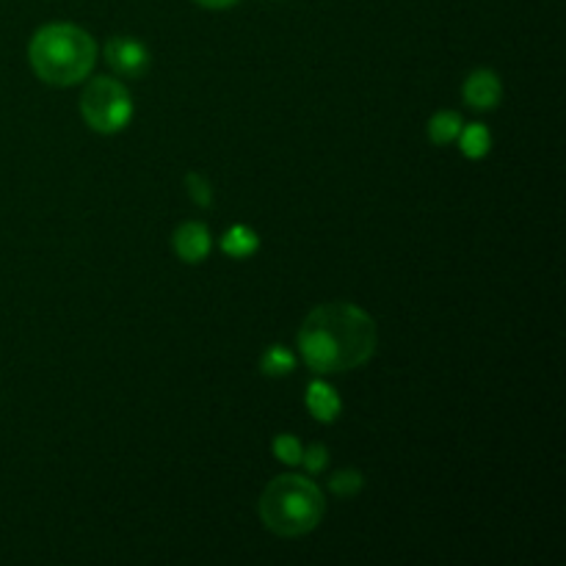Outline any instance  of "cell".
<instances>
[{"label": "cell", "mask_w": 566, "mask_h": 566, "mask_svg": "<svg viewBox=\"0 0 566 566\" xmlns=\"http://www.w3.org/2000/svg\"><path fill=\"white\" fill-rule=\"evenodd\" d=\"M302 442L293 434H280L274 440V457L285 464H302Z\"/></svg>", "instance_id": "15"}, {"label": "cell", "mask_w": 566, "mask_h": 566, "mask_svg": "<svg viewBox=\"0 0 566 566\" xmlns=\"http://www.w3.org/2000/svg\"><path fill=\"white\" fill-rule=\"evenodd\" d=\"M365 486V479L359 470H340L329 479V490L340 497H354Z\"/></svg>", "instance_id": "13"}, {"label": "cell", "mask_w": 566, "mask_h": 566, "mask_svg": "<svg viewBox=\"0 0 566 566\" xmlns=\"http://www.w3.org/2000/svg\"><path fill=\"white\" fill-rule=\"evenodd\" d=\"M221 249H224V254H230V258L243 260V258H249V254L258 252L260 238L252 227L235 224L224 232V238H221Z\"/></svg>", "instance_id": "9"}, {"label": "cell", "mask_w": 566, "mask_h": 566, "mask_svg": "<svg viewBox=\"0 0 566 566\" xmlns=\"http://www.w3.org/2000/svg\"><path fill=\"white\" fill-rule=\"evenodd\" d=\"M81 116L94 133L114 136L133 119V97L125 83L114 77H94L81 94Z\"/></svg>", "instance_id": "4"}, {"label": "cell", "mask_w": 566, "mask_h": 566, "mask_svg": "<svg viewBox=\"0 0 566 566\" xmlns=\"http://www.w3.org/2000/svg\"><path fill=\"white\" fill-rule=\"evenodd\" d=\"M304 401H307L310 415H313L318 423H335V420L340 418V396H337L335 387L326 385V381H313Z\"/></svg>", "instance_id": "8"}, {"label": "cell", "mask_w": 566, "mask_h": 566, "mask_svg": "<svg viewBox=\"0 0 566 566\" xmlns=\"http://www.w3.org/2000/svg\"><path fill=\"white\" fill-rule=\"evenodd\" d=\"M298 352L315 374H343L368 363L376 352V324L365 310L348 302L321 304L298 329Z\"/></svg>", "instance_id": "1"}, {"label": "cell", "mask_w": 566, "mask_h": 566, "mask_svg": "<svg viewBox=\"0 0 566 566\" xmlns=\"http://www.w3.org/2000/svg\"><path fill=\"white\" fill-rule=\"evenodd\" d=\"M462 97L470 108H479V111L497 108V103H501L503 97L501 77H497L492 70H473L468 75V81H464Z\"/></svg>", "instance_id": "6"}, {"label": "cell", "mask_w": 566, "mask_h": 566, "mask_svg": "<svg viewBox=\"0 0 566 566\" xmlns=\"http://www.w3.org/2000/svg\"><path fill=\"white\" fill-rule=\"evenodd\" d=\"M462 125L464 122L457 111H440L429 119V142L437 144V147H448V144L457 142Z\"/></svg>", "instance_id": "11"}, {"label": "cell", "mask_w": 566, "mask_h": 566, "mask_svg": "<svg viewBox=\"0 0 566 566\" xmlns=\"http://www.w3.org/2000/svg\"><path fill=\"white\" fill-rule=\"evenodd\" d=\"M28 61L39 81L50 86H75L94 70L97 42L72 22H50L33 33Z\"/></svg>", "instance_id": "2"}, {"label": "cell", "mask_w": 566, "mask_h": 566, "mask_svg": "<svg viewBox=\"0 0 566 566\" xmlns=\"http://www.w3.org/2000/svg\"><path fill=\"white\" fill-rule=\"evenodd\" d=\"M105 61L122 77H142L149 70V53L142 42L125 36H114L105 44Z\"/></svg>", "instance_id": "5"}, {"label": "cell", "mask_w": 566, "mask_h": 566, "mask_svg": "<svg viewBox=\"0 0 566 566\" xmlns=\"http://www.w3.org/2000/svg\"><path fill=\"white\" fill-rule=\"evenodd\" d=\"M293 368H296V357L282 346H271L269 352L263 354V359H260V374L271 376V379L293 374Z\"/></svg>", "instance_id": "12"}, {"label": "cell", "mask_w": 566, "mask_h": 566, "mask_svg": "<svg viewBox=\"0 0 566 566\" xmlns=\"http://www.w3.org/2000/svg\"><path fill=\"white\" fill-rule=\"evenodd\" d=\"M197 3L205 6V9H230L238 0H197Z\"/></svg>", "instance_id": "17"}, {"label": "cell", "mask_w": 566, "mask_h": 566, "mask_svg": "<svg viewBox=\"0 0 566 566\" xmlns=\"http://www.w3.org/2000/svg\"><path fill=\"white\" fill-rule=\"evenodd\" d=\"M171 243H175L177 258H180L182 263H191V265L202 263V260L210 254V247H213V241H210V230L202 224V221H186V224L177 227Z\"/></svg>", "instance_id": "7"}, {"label": "cell", "mask_w": 566, "mask_h": 566, "mask_svg": "<svg viewBox=\"0 0 566 566\" xmlns=\"http://www.w3.org/2000/svg\"><path fill=\"white\" fill-rule=\"evenodd\" d=\"M186 188H188V197H191L199 208H210V205H213V186H210L202 175H197V171H188Z\"/></svg>", "instance_id": "14"}, {"label": "cell", "mask_w": 566, "mask_h": 566, "mask_svg": "<svg viewBox=\"0 0 566 566\" xmlns=\"http://www.w3.org/2000/svg\"><path fill=\"white\" fill-rule=\"evenodd\" d=\"M302 464L307 468V473H321V470L329 464V451L324 446H310L302 451Z\"/></svg>", "instance_id": "16"}, {"label": "cell", "mask_w": 566, "mask_h": 566, "mask_svg": "<svg viewBox=\"0 0 566 566\" xmlns=\"http://www.w3.org/2000/svg\"><path fill=\"white\" fill-rule=\"evenodd\" d=\"M457 138H459V149H462L470 160H481L490 155L492 136L484 125H479V122H475V125H462V130H459Z\"/></svg>", "instance_id": "10"}, {"label": "cell", "mask_w": 566, "mask_h": 566, "mask_svg": "<svg viewBox=\"0 0 566 566\" xmlns=\"http://www.w3.org/2000/svg\"><path fill=\"white\" fill-rule=\"evenodd\" d=\"M326 503L318 484L302 475H280L260 497V520L265 528L285 539L310 534L324 520Z\"/></svg>", "instance_id": "3"}]
</instances>
